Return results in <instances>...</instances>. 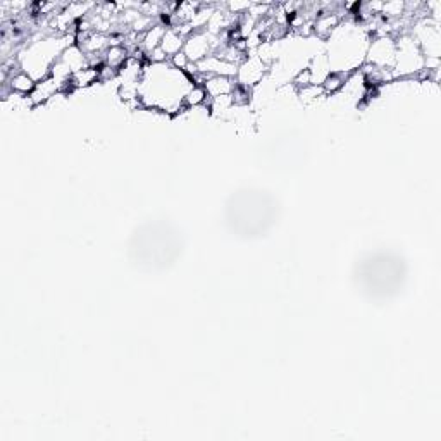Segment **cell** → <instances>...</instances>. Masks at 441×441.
<instances>
[{
    "label": "cell",
    "instance_id": "1",
    "mask_svg": "<svg viewBox=\"0 0 441 441\" xmlns=\"http://www.w3.org/2000/svg\"><path fill=\"white\" fill-rule=\"evenodd\" d=\"M193 80L171 63H145L138 87L142 111H154L166 116H178L188 111L186 95L193 88Z\"/></svg>",
    "mask_w": 441,
    "mask_h": 441
},
{
    "label": "cell",
    "instance_id": "2",
    "mask_svg": "<svg viewBox=\"0 0 441 441\" xmlns=\"http://www.w3.org/2000/svg\"><path fill=\"white\" fill-rule=\"evenodd\" d=\"M371 38L372 33L350 14L347 19H341L340 26L324 42V52L331 73L352 74L361 69L365 64V54Z\"/></svg>",
    "mask_w": 441,
    "mask_h": 441
},
{
    "label": "cell",
    "instance_id": "3",
    "mask_svg": "<svg viewBox=\"0 0 441 441\" xmlns=\"http://www.w3.org/2000/svg\"><path fill=\"white\" fill-rule=\"evenodd\" d=\"M396 42V54L395 64H393V74L396 81L407 80H420L426 78V69H424V56L420 52L419 45L416 40L410 36V33H402L395 36Z\"/></svg>",
    "mask_w": 441,
    "mask_h": 441
},
{
    "label": "cell",
    "instance_id": "4",
    "mask_svg": "<svg viewBox=\"0 0 441 441\" xmlns=\"http://www.w3.org/2000/svg\"><path fill=\"white\" fill-rule=\"evenodd\" d=\"M396 54L395 36L392 35H376L369 42L368 54H365V64L381 69H393Z\"/></svg>",
    "mask_w": 441,
    "mask_h": 441
},
{
    "label": "cell",
    "instance_id": "5",
    "mask_svg": "<svg viewBox=\"0 0 441 441\" xmlns=\"http://www.w3.org/2000/svg\"><path fill=\"white\" fill-rule=\"evenodd\" d=\"M267 74H269V66H266L256 52H247L245 59L236 67L235 83L253 90L257 84L262 83Z\"/></svg>",
    "mask_w": 441,
    "mask_h": 441
},
{
    "label": "cell",
    "instance_id": "6",
    "mask_svg": "<svg viewBox=\"0 0 441 441\" xmlns=\"http://www.w3.org/2000/svg\"><path fill=\"white\" fill-rule=\"evenodd\" d=\"M341 19H343V16H341L340 12L324 11V9H322V11L319 12L317 18L314 19V25H312V33H314V36L317 40L326 42L329 36L333 35L335 30L340 26Z\"/></svg>",
    "mask_w": 441,
    "mask_h": 441
},
{
    "label": "cell",
    "instance_id": "7",
    "mask_svg": "<svg viewBox=\"0 0 441 441\" xmlns=\"http://www.w3.org/2000/svg\"><path fill=\"white\" fill-rule=\"evenodd\" d=\"M202 87L203 90H205L207 97L217 98V97H223V95H231L233 90H235L236 83H235V78L209 76V78H203Z\"/></svg>",
    "mask_w": 441,
    "mask_h": 441
},
{
    "label": "cell",
    "instance_id": "8",
    "mask_svg": "<svg viewBox=\"0 0 441 441\" xmlns=\"http://www.w3.org/2000/svg\"><path fill=\"white\" fill-rule=\"evenodd\" d=\"M97 83H100V67L90 66L88 64L83 69L76 71L69 80V93H73L74 90H87V88L95 87Z\"/></svg>",
    "mask_w": 441,
    "mask_h": 441
},
{
    "label": "cell",
    "instance_id": "9",
    "mask_svg": "<svg viewBox=\"0 0 441 441\" xmlns=\"http://www.w3.org/2000/svg\"><path fill=\"white\" fill-rule=\"evenodd\" d=\"M5 87H9V90H11V93L14 95H19V97H30L32 95V91L35 90L36 87V81L35 78L30 76L28 73H25V71H16V73H12L11 76H9L8 81H4Z\"/></svg>",
    "mask_w": 441,
    "mask_h": 441
},
{
    "label": "cell",
    "instance_id": "10",
    "mask_svg": "<svg viewBox=\"0 0 441 441\" xmlns=\"http://www.w3.org/2000/svg\"><path fill=\"white\" fill-rule=\"evenodd\" d=\"M168 30V26L162 25V23H157V25L152 26L148 32H145L140 38V50L144 52L145 59L154 52L155 49H159L162 43V38H164V33Z\"/></svg>",
    "mask_w": 441,
    "mask_h": 441
},
{
    "label": "cell",
    "instance_id": "11",
    "mask_svg": "<svg viewBox=\"0 0 441 441\" xmlns=\"http://www.w3.org/2000/svg\"><path fill=\"white\" fill-rule=\"evenodd\" d=\"M130 57L131 54L128 52V49L124 45H111L105 50L104 56H102V60H104V66L111 67L114 71H120Z\"/></svg>",
    "mask_w": 441,
    "mask_h": 441
},
{
    "label": "cell",
    "instance_id": "12",
    "mask_svg": "<svg viewBox=\"0 0 441 441\" xmlns=\"http://www.w3.org/2000/svg\"><path fill=\"white\" fill-rule=\"evenodd\" d=\"M185 40L186 38L178 32V30L168 28L164 33V38H162L161 49L164 50L166 56L171 59V57H174L176 54L181 52L183 47H185Z\"/></svg>",
    "mask_w": 441,
    "mask_h": 441
},
{
    "label": "cell",
    "instance_id": "13",
    "mask_svg": "<svg viewBox=\"0 0 441 441\" xmlns=\"http://www.w3.org/2000/svg\"><path fill=\"white\" fill-rule=\"evenodd\" d=\"M297 97L304 105H314L322 98H326V93L322 90V84H307V87L298 88Z\"/></svg>",
    "mask_w": 441,
    "mask_h": 441
},
{
    "label": "cell",
    "instance_id": "14",
    "mask_svg": "<svg viewBox=\"0 0 441 441\" xmlns=\"http://www.w3.org/2000/svg\"><path fill=\"white\" fill-rule=\"evenodd\" d=\"M350 74H343V73H331L322 83V90H324L326 97H335L337 93H340L341 88L345 87L347 83V78Z\"/></svg>",
    "mask_w": 441,
    "mask_h": 441
},
{
    "label": "cell",
    "instance_id": "15",
    "mask_svg": "<svg viewBox=\"0 0 441 441\" xmlns=\"http://www.w3.org/2000/svg\"><path fill=\"white\" fill-rule=\"evenodd\" d=\"M207 102H209V97H207L205 90H203L202 84H193L192 90L188 91V95H186V100H185V105L186 109H199V107H203V105H207Z\"/></svg>",
    "mask_w": 441,
    "mask_h": 441
},
{
    "label": "cell",
    "instance_id": "16",
    "mask_svg": "<svg viewBox=\"0 0 441 441\" xmlns=\"http://www.w3.org/2000/svg\"><path fill=\"white\" fill-rule=\"evenodd\" d=\"M169 63L172 64V66L176 67V69H181V71H185L186 67L190 66V60H188V57L185 56V52H179V54H176L174 57H171V59H169Z\"/></svg>",
    "mask_w": 441,
    "mask_h": 441
}]
</instances>
